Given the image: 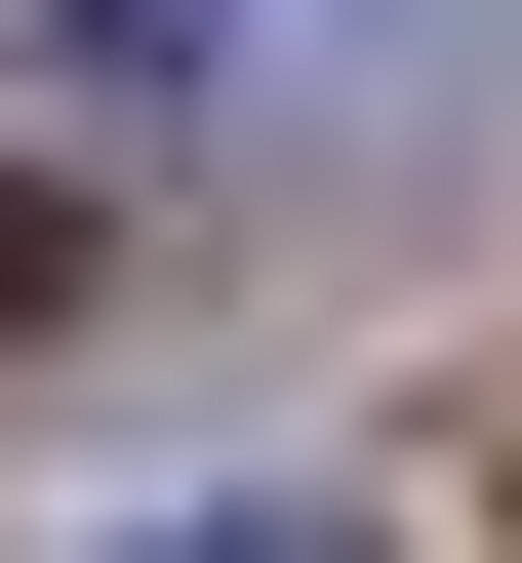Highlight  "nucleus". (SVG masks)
Here are the masks:
<instances>
[{"label": "nucleus", "instance_id": "f257e3e1", "mask_svg": "<svg viewBox=\"0 0 522 563\" xmlns=\"http://www.w3.org/2000/svg\"><path fill=\"white\" fill-rule=\"evenodd\" d=\"M482 41H522V0H41L0 121H41V162H242V201H322V162H442Z\"/></svg>", "mask_w": 522, "mask_h": 563}, {"label": "nucleus", "instance_id": "f03ea898", "mask_svg": "<svg viewBox=\"0 0 522 563\" xmlns=\"http://www.w3.org/2000/svg\"><path fill=\"white\" fill-rule=\"evenodd\" d=\"M81 563H402L362 483H201V523H81Z\"/></svg>", "mask_w": 522, "mask_h": 563}]
</instances>
